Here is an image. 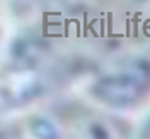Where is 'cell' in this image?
I'll return each instance as SVG.
<instances>
[{
    "label": "cell",
    "instance_id": "2",
    "mask_svg": "<svg viewBox=\"0 0 150 139\" xmlns=\"http://www.w3.org/2000/svg\"><path fill=\"white\" fill-rule=\"evenodd\" d=\"M16 2H17V3H22V5H24V3H33V2H36V0H16Z\"/></svg>",
    "mask_w": 150,
    "mask_h": 139
},
{
    "label": "cell",
    "instance_id": "1",
    "mask_svg": "<svg viewBox=\"0 0 150 139\" xmlns=\"http://www.w3.org/2000/svg\"><path fill=\"white\" fill-rule=\"evenodd\" d=\"M150 92V65L131 61L121 70L99 78L92 87L94 97L114 109H126L142 102Z\"/></svg>",
    "mask_w": 150,
    "mask_h": 139
}]
</instances>
